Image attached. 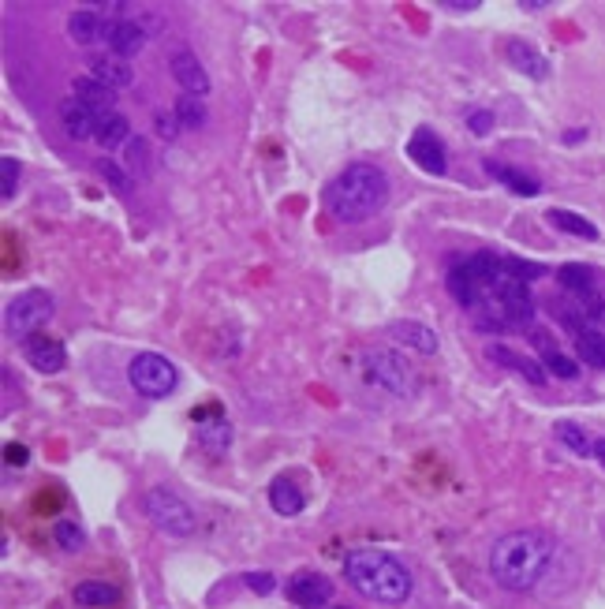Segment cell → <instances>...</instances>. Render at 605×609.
Instances as JSON below:
<instances>
[{
    "instance_id": "cell-23",
    "label": "cell",
    "mask_w": 605,
    "mask_h": 609,
    "mask_svg": "<svg viewBox=\"0 0 605 609\" xmlns=\"http://www.w3.org/2000/svg\"><path fill=\"white\" fill-rule=\"evenodd\" d=\"M75 606L79 609H105V606H116L120 602V587L113 580H83L75 583Z\"/></svg>"
},
{
    "instance_id": "cell-33",
    "label": "cell",
    "mask_w": 605,
    "mask_h": 609,
    "mask_svg": "<svg viewBox=\"0 0 605 609\" xmlns=\"http://www.w3.org/2000/svg\"><path fill=\"white\" fill-rule=\"evenodd\" d=\"M53 539H57V546L64 553H79L86 546V531L75 520H57L53 524Z\"/></svg>"
},
{
    "instance_id": "cell-30",
    "label": "cell",
    "mask_w": 605,
    "mask_h": 609,
    "mask_svg": "<svg viewBox=\"0 0 605 609\" xmlns=\"http://www.w3.org/2000/svg\"><path fill=\"white\" fill-rule=\"evenodd\" d=\"M576 355H579V363H587V367H594V370H605V337L598 333V329L579 333Z\"/></svg>"
},
{
    "instance_id": "cell-43",
    "label": "cell",
    "mask_w": 605,
    "mask_h": 609,
    "mask_svg": "<svg viewBox=\"0 0 605 609\" xmlns=\"http://www.w3.org/2000/svg\"><path fill=\"white\" fill-rule=\"evenodd\" d=\"M337 609H348V606H337Z\"/></svg>"
},
{
    "instance_id": "cell-20",
    "label": "cell",
    "mask_w": 605,
    "mask_h": 609,
    "mask_svg": "<svg viewBox=\"0 0 605 609\" xmlns=\"http://www.w3.org/2000/svg\"><path fill=\"white\" fill-rule=\"evenodd\" d=\"M71 98H79L83 105H90L94 113H113L116 90L113 86H105L101 79H94V75H79V79H71Z\"/></svg>"
},
{
    "instance_id": "cell-11",
    "label": "cell",
    "mask_w": 605,
    "mask_h": 609,
    "mask_svg": "<svg viewBox=\"0 0 605 609\" xmlns=\"http://www.w3.org/2000/svg\"><path fill=\"white\" fill-rule=\"evenodd\" d=\"M169 75L180 83V94H195V98H206L210 94V71L202 68V60L191 53V49H172L169 57Z\"/></svg>"
},
{
    "instance_id": "cell-17",
    "label": "cell",
    "mask_w": 605,
    "mask_h": 609,
    "mask_svg": "<svg viewBox=\"0 0 605 609\" xmlns=\"http://www.w3.org/2000/svg\"><path fill=\"white\" fill-rule=\"evenodd\" d=\"M531 340L538 344V363L546 367V374H553V378H561V382H576L579 378V363L576 359H568V355L549 340V333H542V329H535L531 333Z\"/></svg>"
},
{
    "instance_id": "cell-19",
    "label": "cell",
    "mask_w": 605,
    "mask_h": 609,
    "mask_svg": "<svg viewBox=\"0 0 605 609\" xmlns=\"http://www.w3.org/2000/svg\"><path fill=\"white\" fill-rule=\"evenodd\" d=\"M90 75H94V79H101L105 86H113L116 94L135 86L131 60H120V57H113V53H94V57H90Z\"/></svg>"
},
{
    "instance_id": "cell-32",
    "label": "cell",
    "mask_w": 605,
    "mask_h": 609,
    "mask_svg": "<svg viewBox=\"0 0 605 609\" xmlns=\"http://www.w3.org/2000/svg\"><path fill=\"white\" fill-rule=\"evenodd\" d=\"M172 113L180 120V128H187V131H195L206 124V105H202V98H195V94H180V98L172 101Z\"/></svg>"
},
{
    "instance_id": "cell-26",
    "label": "cell",
    "mask_w": 605,
    "mask_h": 609,
    "mask_svg": "<svg viewBox=\"0 0 605 609\" xmlns=\"http://www.w3.org/2000/svg\"><path fill=\"white\" fill-rule=\"evenodd\" d=\"M94 142H98L101 150H120V146H127V142H131V124H127V116L116 113V109L113 113H101Z\"/></svg>"
},
{
    "instance_id": "cell-14",
    "label": "cell",
    "mask_w": 605,
    "mask_h": 609,
    "mask_svg": "<svg viewBox=\"0 0 605 609\" xmlns=\"http://www.w3.org/2000/svg\"><path fill=\"white\" fill-rule=\"evenodd\" d=\"M98 116L101 113H94V109L83 105L79 98L60 101V128L75 142H94V135H98Z\"/></svg>"
},
{
    "instance_id": "cell-3",
    "label": "cell",
    "mask_w": 605,
    "mask_h": 609,
    "mask_svg": "<svg viewBox=\"0 0 605 609\" xmlns=\"http://www.w3.org/2000/svg\"><path fill=\"white\" fill-rule=\"evenodd\" d=\"M389 199V176L378 169V165H348V169L333 176L322 191V206L325 213L340 221V225H359V221H370L374 213L385 206Z\"/></svg>"
},
{
    "instance_id": "cell-28",
    "label": "cell",
    "mask_w": 605,
    "mask_h": 609,
    "mask_svg": "<svg viewBox=\"0 0 605 609\" xmlns=\"http://www.w3.org/2000/svg\"><path fill=\"white\" fill-rule=\"evenodd\" d=\"M553 438L561 441L568 453L594 456V441L587 438V430H583L579 423H572V419H557V423H553Z\"/></svg>"
},
{
    "instance_id": "cell-24",
    "label": "cell",
    "mask_w": 605,
    "mask_h": 609,
    "mask_svg": "<svg viewBox=\"0 0 605 609\" xmlns=\"http://www.w3.org/2000/svg\"><path fill=\"white\" fill-rule=\"evenodd\" d=\"M486 172H490L493 180H501V184H505L508 191H516V195H523V199H535V195H542V180H535L531 172L516 169V165H501V161H486Z\"/></svg>"
},
{
    "instance_id": "cell-38",
    "label": "cell",
    "mask_w": 605,
    "mask_h": 609,
    "mask_svg": "<svg viewBox=\"0 0 605 609\" xmlns=\"http://www.w3.org/2000/svg\"><path fill=\"white\" fill-rule=\"evenodd\" d=\"M467 128L475 131V135L493 131V109H471V113H467Z\"/></svg>"
},
{
    "instance_id": "cell-37",
    "label": "cell",
    "mask_w": 605,
    "mask_h": 609,
    "mask_svg": "<svg viewBox=\"0 0 605 609\" xmlns=\"http://www.w3.org/2000/svg\"><path fill=\"white\" fill-rule=\"evenodd\" d=\"M243 583L251 587L254 595H273V591H277V580H273L269 572H247V576H243Z\"/></svg>"
},
{
    "instance_id": "cell-2",
    "label": "cell",
    "mask_w": 605,
    "mask_h": 609,
    "mask_svg": "<svg viewBox=\"0 0 605 609\" xmlns=\"http://www.w3.org/2000/svg\"><path fill=\"white\" fill-rule=\"evenodd\" d=\"M553 565V542L542 531H508L493 542L490 576L505 591H531Z\"/></svg>"
},
{
    "instance_id": "cell-9",
    "label": "cell",
    "mask_w": 605,
    "mask_h": 609,
    "mask_svg": "<svg viewBox=\"0 0 605 609\" xmlns=\"http://www.w3.org/2000/svg\"><path fill=\"white\" fill-rule=\"evenodd\" d=\"M146 30H142L139 19H109L105 23V34H101V42H105V53H113L120 60H131L139 57L142 49H146Z\"/></svg>"
},
{
    "instance_id": "cell-29",
    "label": "cell",
    "mask_w": 605,
    "mask_h": 609,
    "mask_svg": "<svg viewBox=\"0 0 605 609\" xmlns=\"http://www.w3.org/2000/svg\"><path fill=\"white\" fill-rule=\"evenodd\" d=\"M94 169H98V176L105 180V187H113L116 195H131V191H135L131 172H127L120 161H113V157H98V161H94Z\"/></svg>"
},
{
    "instance_id": "cell-34",
    "label": "cell",
    "mask_w": 605,
    "mask_h": 609,
    "mask_svg": "<svg viewBox=\"0 0 605 609\" xmlns=\"http://www.w3.org/2000/svg\"><path fill=\"white\" fill-rule=\"evenodd\" d=\"M19 161L15 157H0V199L4 202H12L15 199V191H19Z\"/></svg>"
},
{
    "instance_id": "cell-27",
    "label": "cell",
    "mask_w": 605,
    "mask_h": 609,
    "mask_svg": "<svg viewBox=\"0 0 605 609\" xmlns=\"http://www.w3.org/2000/svg\"><path fill=\"white\" fill-rule=\"evenodd\" d=\"M546 221L553 228H561V232L576 236V240H587V243H598V236H602L594 221H587V217H579V213H572V210H546Z\"/></svg>"
},
{
    "instance_id": "cell-25",
    "label": "cell",
    "mask_w": 605,
    "mask_h": 609,
    "mask_svg": "<svg viewBox=\"0 0 605 609\" xmlns=\"http://www.w3.org/2000/svg\"><path fill=\"white\" fill-rule=\"evenodd\" d=\"M68 34L79 45H94L101 42V34H105V19L98 15V8H75V12L68 15Z\"/></svg>"
},
{
    "instance_id": "cell-13",
    "label": "cell",
    "mask_w": 605,
    "mask_h": 609,
    "mask_svg": "<svg viewBox=\"0 0 605 609\" xmlns=\"http://www.w3.org/2000/svg\"><path fill=\"white\" fill-rule=\"evenodd\" d=\"M23 359H27L38 374H57V370H64V363H68V352H64V344H60L57 337L38 333V337H30L27 344H23Z\"/></svg>"
},
{
    "instance_id": "cell-41",
    "label": "cell",
    "mask_w": 605,
    "mask_h": 609,
    "mask_svg": "<svg viewBox=\"0 0 605 609\" xmlns=\"http://www.w3.org/2000/svg\"><path fill=\"white\" fill-rule=\"evenodd\" d=\"M523 12H546V0H523Z\"/></svg>"
},
{
    "instance_id": "cell-36",
    "label": "cell",
    "mask_w": 605,
    "mask_h": 609,
    "mask_svg": "<svg viewBox=\"0 0 605 609\" xmlns=\"http://www.w3.org/2000/svg\"><path fill=\"white\" fill-rule=\"evenodd\" d=\"M154 131H157V139L172 142L183 128H180V120H176V113H172V109H161V113H154Z\"/></svg>"
},
{
    "instance_id": "cell-12",
    "label": "cell",
    "mask_w": 605,
    "mask_h": 609,
    "mask_svg": "<svg viewBox=\"0 0 605 609\" xmlns=\"http://www.w3.org/2000/svg\"><path fill=\"white\" fill-rule=\"evenodd\" d=\"M408 157L423 172H434V176H445V172H449V154H445L441 139H437L430 128H419L415 135H411V139H408Z\"/></svg>"
},
{
    "instance_id": "cell-15",
    "label": "cell",
    "mask_w": 605,
    "mask_h": 609,
    "mask_svg": "<svg viewBox=\"0 0 605 609\" xmlns=\"http://www.w3.org/2000/svg\"><path fill=\"white\" fill-rule=\"evenodd\" d=\"M486 355H490V363H497V367L523 374V382H531V385H546L549 382L546 367H542L538 359H531V355H523L520 348H508V344H490V348H486Z\"/></svg>"
},
{
    "instance_id": "cell-8",
    "label": "cell",
    "mask_w": 605,
    "mask_h": 609,
    "mask_svg": "<svg viewBox=\"0 0 605 609\" xmlns=\"http://www.w3.org/2000/svg\"><path fill=\"white\" fill-rule=\"evenodd\" d=\"M127 382L131 389L146 400H165L176 393V385H180V370L172 359L157 352H139L131 363H127Z\"/></svg>"
},
{
    "instance_id": "cell-4",
    "label": "cell",
    "mask_w": 605,
    "mask_h": 609,
    "mask_svg": "<svg viewBox=\"0 0 605 609\" xmlns=\"http://www.w3.org/2000/svg\"><path fill=\"white\" fill-rule=\"evenodd\" d=\"M344 580L352 583L363 598H374L381 606H400L411 598V572L404 561H396L385 550H352L344 553Z\"/></svg>"
},
{
    "instance_id": "cell-7",
    "label": "cell",
    "mask_w": 605,
    "mask_h": 609,
    "mask_svg": "<svg viewBox=\"0 0 605 609\" xmlns=\"http://www.w3.org/2000/svg\"><path fill=\"white\" fill-rule=\"evenodd\" d=\"M142 512H146V520L157 527V531H165L172 539H187V535H195V509L183 501L180 494H172L169 486H154V490H146L142 497Z\"/></svg>"
},
{
    "instance_id": "cell-21",
    "label": "cell",
    "mask_w": 605,
    "mask_h": 609,
    "mask_svg": "<svg viewBox=\"0 0 605 609\" xmlns=\"http://www.w3.org/2000/svg\"><path fill=\"white\" fill-rule=\"evenodd\" d=\"M269 505H273L277 516H299V512L307 509V494L296 486V479L277 475V479L269 482Z\"/></svg>"
},
{
    "instance_id": "cell-18",
    "label": "cell",
    "mask_w": 605,
    "mask_h": 609,
    "mask_svg": "<svg viewBox=\"0 0 605 609\" xmlns=\"http://www.w3.org/2000/svg\"><path fill=\"white\" fill-rule=\"evenodd\" d=\"M385 333H389V340H396L400 348H411V352L419 355H437V348H441L437 333L430 326H423V322H393Z\"/></svg>"
},
{
    "instance_id": "cell-39",
    "label": "cell",
    "mask_w": 605,
    "mask_h": 609,
    "mask_svg": "<svg viewBox=\"0 0 605 609\" xmlns=\"http://www.w3.org/2000/svg\"><path fill=\"white\" fill-rule=\"evenodd\" d=\"M4 464H8V468H27L30 449H27V445H15V441H8V445H4Z\"/></svg>"
},
{
    "instance_id": "cell-22",
    "label": "cell",
    "mask_w": 605,
    "mask_h": 609,
    "mask_svg": "<svg viewBox=\"0 0 605 609\" xmlns=\"http://www.w3.org/2000/svg\"><path fill=\"white\" fill-rule=\"evenodd\" d=\"M195 441H198V449H202V453L221 456V453H228V445H232V426H228L225 415H213V419H198Z\"/></svg>"
},
{
    "instance_id": "cell-35",
    "label": "cell",
    "mask_w": 605,
    "mask_h": 609,
    "mask_svg": "<svg viewBox=\"0 0 605 609\" xmlns=\"http://www.w3.org/2000/svg\"><path fill=\"white\" fill-rule=\"evenodd\" d=\"M124 157H127V172H135V169L150 172L154 169V161H150V146H146V139H139V135L124 146Z\"/></svg>"
},
{
    "instance_id": "cell-1",
    "label": "cell",
    "mask_w": 605,
    "mask_h": 609,
    "mask_svg": "<svg viewBox=\"0 0 605 609\" xmlns=\"http://www.w3.org/2000/svg\"><path fill=\"white\" fill-rule=\"evenodd\" d=\"M538 277H546V266L538 262L497 255V251H475V255H456L445 273V288L475 318L479 329L512 333L535 322L531 281Z\"/></svg>"
},
{
    "instance_id": "cell-10",
    "label": "cell",
    "mask_w": 605,
    "mask_h": 609,
    "mask_svg": "<svg viewBox=\"0 0 605 609\" xmlns=\"http://www.w3.org/2000/svg\"><path fill=\"white\" fill-rule=\"evenodd\" d=\"M284 591H288V598H292L299 609H329L337 587H333V580L322 576V572H296Z\"/></svg>"
},
{
    "instance_id": "cell-42",
    "label": "cell",
    "mask_w": 605,
    "mask_h": 609,
    "mask_svg": "<svg viewBox=\"0 0 605 609\" xmlns=\"http://www.w3.org/2000/svg\"><path fill=\"white\" fill-rule=\"evenodd\" d=\"M594 460H598V464H602V468H605V438L594 441Z\"/></svg>"
},
{
    "instance_id": "cell-31",
    "label": "cell",
    "mask_w": 605,
    "mask_h": 609,
    "mask_svg": "<svg viewBox=\"0 0 605 609\" xmlns=\"http://www.w3.org/2000/svg\"><path fill=\"white\" fill-rule=\"evenodd\" d=\"M557 281H561L564 296H583V292L594 288V273L587 266H579V262H568V266L557 270Z\"/></svg>"
},
{
    "instance_id": "cell-6",
    "label": "cell",
    "mask_w": 605,
    "mask_h": 609,
    "mask_svg": "<svg viewBox=\"0 0 605 609\" xmlns=\"http://www.w3.org/2000/svg\"><path fill=\"white\" fill-rule=\"evenodd\" d=\"M57 311V303L53 296L45 292V288H27V292H19V296L8 303V311H4V329H8V337L19 340V344H27L30 337H38L45 329V322L53 318Z\"/></svg>"
},
{
    "instance_id": "cell-5",
    "label": "cell",
    "mask_w": 605,
    "mask_h": 609,
    "mask_svg": "<svg viewBox=\"0 0 605 609\" xmlns=\"http://www.w3.org/2000/svg\"><path fill=\"white\" fill-rule=\"evenodd\" d=\"M363 378L370 385H378L381 393H389V397L411 400L419 393V374L404 359V352H396V348H370V352H363Z\"/></svg>"
},
{
    "instance_id": "cell-40",
    "label": "cell",
    "mask_w": 605,
    "mask_h": 609,
    "mask_svg": "<svg viewBox=\"0 0 605 609\" xmlns=\"http://www.w3.org/2000/svg\"><path fill=\"white\" fill-rule=\"evenodd\" d=\"M441 8L456 15H467V12H479V0H441Z\"/></svg>"
},
{
    "instance_id": "cell-16",
    "label": "cell",
    "mask_w": 605,
    "mask_h": 609,
    "mask_svg": "<svg viewBox=\"0 0 605 609\" xmlns=\"http://www.w3.org/2000/svg\"><path fill=\"white\" fill-rule=\"evenodd\" d=\"M505 60L520 71L523 79H535V83L549 79V71H553V64L546 60V53L535 49L531 42H520V38H512V42L505 45Z\"/></svg>"
}]
</instances>
